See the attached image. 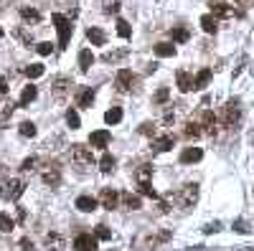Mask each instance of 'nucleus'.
Wrapping results in <instances>:
<instances>
[{
  "label": "nucleus",
  "instance_id": "obj_1",
  "mask_svg": "<svg viewBox=\"0 0 254 251\" xmlns=\"http://www.w3.org/2000/svg\"><path fill=\"white\" fill-rule=\"evenodd\" d=\"M51 23L56 26V31H59V48H66L69 41H71V33H74L71 21H69L66 15H61V13H53V15H51Z\"/></svg>",
  "mask_w": 254,
  "mask_h": 251
},
{
  "label": "nucleus",
  "instance_id": "obj_2",
  "mask_svg": "<svg viewBox=\"0 0 254 251\" xmlns=\"http://www.w3.org/2000/svg\"><path fill=\"white\" fill-rule=\"evenodd\" d=\"M23 193H26V183L21 178H13V180L0 185V198H5V201H18Z\"/></svg>",
  "mask_w": 254,
  "mask_h": 251
},
{
  "label": "nucleus",
  "instance_id": "obj_3",
  "mask_svg": "<svg viewBox=\"0 0 254 251\" xmlns=\"http://www.w3.org/2000/svg\"><path fill=\"white\" fill-rule=\"evenodd\" d=\"M175 201H178L180 208H193V203L198 201V185L196 183L183 185V188H180V193L175 195Z\"/></svg>",
  "mask_w": 254,
  "mask_h": 251
},
{
  "label": "nucleus",
  "instance_id": "obj_4",
  "mask_svg": "<svg viewBox=\"0 0 254 251\" xmlns=\"http://www.w3.org/2000/svg\"><path fill=\"white\" fill-rule=\"evenodd\" d=\"M71 157H74V163L82 165V168H92L94 165L92 147H86V145H71Z\"/></svg>",
  "mask_w": 254,
  "mask_h": 251
},
{
  "label": "nucleus",
  "instance_id": "obj_5",
  "mask_svg": "<svg viewBox=\"0 0 254 251\" xmlns=\"http://www.w3.org/2000/svg\"><path fill=\"white\" fill-rule=\"evenodd\" d=\"M135 81H137V76L132 74L130 69H120L117 71V79H115V89L120 94H125V92H130V89L135 86Z\"/></svg>",
  "mask_w": 254,
  "mask_h": 251
},
{
  "label": "nucleus",
  "instance_id": "obj_6",
  "mask_svg": "<svg viewBox=\"0 0 254 251\" xmlns=\"http://www.w3.org/2000/svg\"><path fill=\"white\" fill-rule=\"evenodd\" d=\"M242 119V107H239V99H229L226 107H224V124L226 127H234Z\"/></svg>",
  "mask_w": 254,
  "mask_h": 251
},
{
  "label": "nucleus",
  "instance_id": "obj_7",
  "mask_svg": "<svg viewBox=\"0 0 254 251\" xmlns=\"http://www.w3.org/2000/svg\"><path fill=\"white\" fill-rule=\"evenodd\" d=\"M74 251H97V236L92 234H79L74 239Z\"/></svg>",
  "mask_w": 254,
  "mask_h": 251
},
{
  "label": "nucleus",
  "instance_id": "obj_8",
  "mask_svg": "<svg viewBox=\"0 0 254 251\" xmlns=\"http://www.w3.org/2000/svg\"><path fill=\"white\" fill-rule=\"evenodd\" d=\"M173 145H175L173 135H163V137H155V140L150 142V150H153V155H158V152H168Z\"/></svg>",
  "mask_w": 254,
  "mask_h": 251
},
{
  "label": "nucleus",
  "instance_id": "obj_9",
  "mask_svg": "<svg viewBox=\"0 0 254 251\" xmlns=\"http://www.w3.org/2000/svg\"><path fill=\"white\" fill-rule=\"evenodd\" d=\"M99 203L107 208V211H112V208H117V203H120V193L115 190V188H102V195H99Z\"/></svg>",
  "mask_w": 254,
  "mask_h": 251
},
{
  "label": "nucleus",
  "instance_id": "obj_10",
  "mask_svg": "<svg viewBox=\"0 0 254 251\" xmlns=\"http://www.w3.org/2000/svg\"><path fill=\"white\" fill-rule=\"evenodd\" d=\"M201 157H204L201 147H186L183 152H180V163H183V165H193V163H201Z\"/></svg>",
  "mask_w": 254,
  "mask_h": 251
},
{
  "label": "nucleus",
  "instance_id": "obj_11",
  "mask_svg": "<svg viewBox=\"0 0 254 251\" xmlns=\"http://www.w3.org/2000/svg\"><path fill=\"white\" fill-rule=\"evenodd\" d=\"M110 140H112V135L107 130H97V132L89 135V145H92V147H107V145H110Z\"/></svg>",
  "mask_w": 254,
  "mask_h": 251
},
{
  "label": "nucleus",
  "instance_id": "obj_12",
  "mask_svg": "<svg viewBox=\"0 0 254 251\" xmlns=\"http://www.w3.org/2000/svg\"><path fill=\"white\" fill-rule=\"evenodd\" d=\"M201 132H206V135H216V114L211 112V109H206L204 112V117H201Z\"/></svg>",
  "mask_w": 254,
  "mask_h": 251
},
{
  "label": "nucleus",
  "instance_id": "obj_13",
  "mask_svg": "<svg viewBox=\"0 0 254 251\" xmlns=\"http://www.w3.org/2000/svg\"><path fill=\"white\" fill-rule=\"evenodd\" d=\"M211 15L213 18H231V8L224 3V0H211Z\"/></svg>",
  "mask_w": 254,
  "mask_h": 251
},
{
  "label": "nucleus",
  "instance_id": "obj_14",
  "mask_svg": "<svg viewBox=\"0 0 254 251\" xmlns=\"http://www.w3.org/2000/svg\"><path fill=\"white\" fill-rule=\"evenodd\" d=\"M94 97H97L94 86H84L82 92H79V97H77V104H79V107H92V104H94Z\"/></svg>",
  "mask_w": 254,
  "mask_h": 251
},
{
  "label": "nucleus",
  "instance_id": "obj_15",
  "mask_svg": "<svg viewBox=\"0 0 254 251\" xmlns=\"http://www.w3.org/2000/svg\"><path fill=\"white\" fill-rule=\"evenodd\" d=\"M92 64H94V53L89 51V48H82L79 51V71H82V74H86V71L92 69Z\"/></svg>",
  "mask_w": 254,
  "mask_h": 251
},
{
  "label": "nucleus",
  "instance_id": "obj_16",
  "mask_svg": "<svg viewBox=\"0 0 254 251\" xmlns=\"http://www.w3.org/2000/svg\"><path fill=\"white\" fill-rule=\"evenodd\" d=\"M211 76H213V71H211V69H201V71H198V74L193 76V92L204 89V86L211 81Z\"/></svg>",
  "mask_w": 254,
  "mask_h": 251
},
{
  "label": "nucleus",
  "instance_id": "obj_17",
  "mask_svg": "<svg viewBox=\"0 0 254 251\" xmlns=\"http://www.w3.org/2000/svg\"><path fill=\"white\" fill-rule=\"evenodd\" d=\"M77 208L82 213H92V211H97V198H92V195H79V198H77Z\"/></svg>",
  "mask_w": 254,
  "mask_h": 251
},
{
  "label": "nucleus",
  "instance_id": "obj_18",
  "mask_svg": "<svg viewBox=\"0 0 254 251\" xmlns=\"http://www.w3.org/2000/svg\"><path fill=\"white\" fill-rule=\"evenodd\" d=\"M175 81H178V89H180V92H191V89H193V79L188 76V71H183V69H180L178 71V74H175Z\"/></svg>",
  "mask_w": 254,
  "mask_h": 251
},
{
  "label": "nucleus",
  "instance_id": "obj_19",
  "mask_svg": "<svg viewBox=\"0 0 254 251\" xmlns=\"http://www.w3.org/2000/svg\"><path fill=\"white\" fill-rule=\"evenodd\" d=\"M36 97H39V89H36L33 84H28V86L23 89V94H21V102H18V107H28Z\"/></svg>",
  "mask_w": 254,
  "mask_h": 251
},
{
  "label": "nucleus",
  "instance_id": "obj_20",
  "mask_svg": "<svg viewBox=\"0 0 254 251\" xmlns=\"http://www.w3.org/2000/svg\"><path fill=\"white\" fill-rule=\"evenodd\" d=\"M127 48H120V51H107L104 56H102V61L104 64H117V61H122V59H127Z\"/></svg>",
  "mask_w": 254,
  "mask_h": 251
},
{
  "label": "nucleus",
  "instance_id": "obj_21",
  "mask_svg": "<svg viewBox=\"0 0 254 251\" xmlns=\"http://www.w3.org/2000/svg\"><path fill=\"white\" fill-rule=\"evenodd\" d=\"M86 38L92 41L94 46H104V43H107V36H104V31H99V28H86Z\"/></svg>",
  "mask_w": 254,
  "mask_h": 251
},
{
  "label": "nucleus",
  "instance_id": "obj_22",
  "mask_svg": "<svg viewBox=\"0 0 254 251\" xmlns=\"http://www.w3.org/2000/svg\"><path fill=\"white\" fill-rule=\"evenodd\" d=\"M135 178H137V183H150V178H153V165L142 163V165L135 170Z\"/></svg>",
  "mask_w": 254,
  "mask_h": 251
},
{
  "label": "nucleus",
  "instance_id": "obj_23",
  "mask_svg": "<svg viewBox=\"0 0 254 251\" xmlns=\"http://www.w3.org/2000/svg\"><path fill=\"white\" fill-rule=\"evenodd\" d=\"M204 132H201V124H198V122H188L186 124V130H183V137L191 142V140H198V137H201Z\"/></svg>",
  "mask_w": 254,
  "mask_h": 251
},
{
  "label": "nucleus",
  "instance_id": "obj_24",
  "mask_svg": "<svg viewBox=\"0 0 254 251\" xmlns=\"http://www.w3.org/2000/svg\"><path fill=\"white\" fill-rule=\"evenodd\" d=\"M120 201H122V206H125L127 211H137V208H140V198H137V195H132V193H122Z\"/></svg>",
  "mask_w": 254,
  "mask_h": 251
},
{
  "label": "nucleus",
  "instance_id": "obj_25",
  "mask_svg": "<svg viewBox=\"0 0 254 251\" xmlns=\"http://www.w3.org/2000/svg\"><path fill=\"white\" fill-rule=\"evenodd\" d=\"M153 51H155V56L168 59V56H173V53H175V46H173V43H155Z\"/></svg>",
  "mask_w": 254,
  "mask_h": 251
},
{
  "label": "nucleus",
  "instance_id": "obj_26",
  "mask_svg": "<svg viewBox=\"0 0 254 251\" xmlns=\"http://www.w3.org/2000/svg\"><path fill=\"white\" fill-rule=\"evenodd\" d=\"M170 38L178 41V43H186V41L191 38V33H188V28H183V26H175V28H170Z\"/></svg>",
  "mask_w": 254,
  "mask_h": 251
},
{
  "label": "nucleus",
  "instance_id": "obj_27",
  "mask_svg": "<svg viewBox=\"0 0 254 251\" xmlns=\"http://www.w3.org/2000/svg\"><path fill=\"white\" fill-rule=\"evenodd\" d=\"M115 165H117V160H115L110 152H104V155H102V160H99V170H102V173H112V170H115Z\"/></svg>",
  "mask_w": 254,
  "mask_h": 251
},
{
  "label": "nucleus",
  "instance_id": "obj_28",
  "mask_svg": "<svg viewBox=\"0 0 254 251\" xmlns=\"http://www.w3.org/2000/svg\"><path fill=\"white\" fill-rule=\"evenodd\" d=\"M104 122H107V124H120V122H122V109H120V107L107 109V112H104Z\"/></svg>",
  "mask_w": 254,
  "mask_h": 251
},
{
  "label": "nucleus",
  "instance_id": "obj_29",
  "mask_svg": "<svg viewBox=\"0 0 254 251\" xmlns=\"http://www.w3.org/2000/svg\"><path fill=\"white\" fill-rule=\"evenodd\" d=\"M21 18L26 23H39L41 21V13L36 10V8H21Z\"/></svg>",
  "mask_w": 254,
  "mask_h": 251
},
{
  "label": "nucleus",
  "instance_id": "obj_30",
  "mask_svg": "<svg viewBox=\"0 0 254 251\" xmlns=\"http://www.w3.org/2000/svg\"><path fill=\"white\" fill-rule=\"evenodd\" d=\"M71 86V79H56L53 81V97H64Z\"/></svg>",
  "mask_w": 254,
  "mask_h": 251
},
{
  "label": "nucleus",
  "instance_id": "obj_31",
  "mask_svg": "<svg viewBox=\"0 0 254 251\" xmlns=\"http://www.w3.org/2000/svg\"><path fill=\"white\" fill-rule=\"evenodd\" d=\"M46 246H48V251H61L64 249V239L59 234H48L46 236Z\"/></svg>",
  "mask_w": 254,
  "mask_h": 251
},
{
  "label": "nucleus",
  "instance_id": "obj_32",
  "mask_svg": "<svg viewBox=\"0 0 254 251\" xmlns=\"http://www.w3.org/2000/svg\"><path fill=\"white\" fill-rule=\"evenodd\" d=\"M43 183H46V185H51V188H56V185L61 183V175H59V168H53V170L43 173Z\"/></svg>",
  "mask_w": 254,
  "mask_h": 251
},
{
  "label": "nucleus",
  "instance_id": "obj_33",
  "mask_svg": "<svg viewBox=\"0 0 254 251\" xmlns=\"http://www.w3.org/2000/svg\"><path fill=\"white\" fill-rule=\"evenodd\" d=\"M43 74H46L43 64H31V66H26V76H28V79H41Z\"/></svg>",
  "mask_w": 254,
  "mask_h": 251
},
{
  "label": "nucleus",
  "instance_id": "obj_34",
  "mask_svg": "<svg viewBox=\"0 0 254 251\" xmlns=\"http://www.w3.org/2000/svg\"><path fill=\"white\" fill-rule=\"evenodd\" d=\"M201 28L206 31V33H216V28H219V23H216V18L209 13V15H204L201 18Z\"/></svg>",
  "mask_w": 254,
  "mask_h": 251
},
{
  "label": "nucleus",
  "instance_id": "obj_35",
  "mask_svg": "<svg viewBox=\"0 0 254 251\" xmlns=\"http://www.w3.org/2000/svg\"><path fill=\"white\" fill-rule=\"evenodd\" d=\"M168 99H170V89L168 86H160L158 92L153 94V104H166Z\"/></svg>",
  "mask_w": 254,
  "mask_h": 251
},
{
  "label": "nucleus",
  "instance_id": "obj_36",
  "mask_svg": "<svg viewBox=\"0 0 254 251\" xmlns=\"http://www.w3.org/2000/svg\"><path fill=\"white\" fill-rule=\"evenodd\" d=\"M15 226V221L8 216V213H0V234H10Z\"/></svg>",
  "mask_w": 254,
  "mask_h": 251
},
{
  "label": "nucleus",
  "instance_id": "obj_37",
  "mask_svg": "<svg viewBox=\"0 0 254 251\" xmlns=\"http://www.w3.org/2000/svg\"><path fill=\"white\" fill-rule=\"evenodd\" d=\"M117 33H120V38H132V28H130V23H127V21H122V18H120V21H117Z\"/></svg>",
  "mask_w": 254,
  "mask_h": 251
},
{
  "label": "nucleus",
  "instance_id": "obj_38",
  "mask_svg": "<svg viewBox=\"0 0 254 251\" xmlns=\"http://www.w3.org/2000/svg\"><path fill=\"white\" fill-rule=\"evenodd\" d=\"M66 124H69L71 130H79V127H82V119H79L77 109H69V112H66Z\"/></svg>",
  "mask_w": 254,
  "mask_h": 251
},
{
  "label": "nucleus",
  "instance_id": "obj_39",
  "mask_svg": "<svg viewBox=\"0 0 254 251\" xmlns=\"http://www.w3.org/2000/svg\"><path fill=\"white\" fill-rule=\"evenodd\" d=\"M94 236H97V241H110V239H112V231L107 228L104 223H99V226L94 228Z\"/></svg>",
  "mask_w": 254,
  "mask_h": 251
},
{
  "label": "nucleus",
  "instance_id": "obj_40",
  "mask_svg": "<svg viewBox=\"0 0 254 251\" xmlns=\"http://www.w3.org/2000/svg\"><path fill=\"white\" fill-rule=\"evenodd\" d=\"M18 132H21L23 137H36V132H39V130H36V124H33V122H21Z\"/></svg>",
  "mask_w": 254,
  "mask_h": 251
},
{
  "label": "nucleus",
  "instance_id": "obj_41",
  "mask_svg": "<svg viewBox=\"0 0 254 251\" xmlns=\"http://www.w3.org/2000/svg\"><path fill=\"white\" fill-rule=\"evenodd\" d=\"M10 114H13V104H8L3 112H0V130H5V124H8V119H10Z\"/></svg>",
  "mask_w": 254,
  "mask_h": 251
},
{
  "label": "nucleus",
  "instance_id": "obj_42",
  "mask_svg": "<svg viewBox=\"0 0 254 251\" xmlns=\"http://www.w3.org/2000/svg\"><path fill=\"white\" fill-rule=\"evenodd\" d=\"M36 165H39V157H26L23 163H21V170H23V173H31Z\"/></svg>",
  "mask_w": 254,
  "mask_h": 251
},
{
  "label": "nucleus",
  "instance_id": "obj_43",
  "mask_svg": "<svg viewBox=\"0 0 254 251\" xmlns=\"http://www.w3.org/2000/svg\"><path fill=\"white\" fill-rule=\"evenodd\" d=\"M140 193H142V195H148V198H153V201L158 198V193L153 190V185H150V183H140Z\"/></svg>",
  "mask_w": 254,
  "mask_h": 251
},
{
  "label": "nucleus",
  "instance_id": "obj_44",
  "mask_svg": "<svg viewBox=\"0 0 254 251\" xmlns=\"http://www.w3.org/2000/svg\"><path fill=\"white\" fill-rule=\"evenodd\" d=\"M140 135H150V137H153V135H155V124H153V122H142V124H140Z\"/></svg>",
  "mask_w": 254,
  "mask_h": 251
},
{
  "label": "nucleus",
  "instance_id": "obj_45",
  "mask_svg": "<svg viewBox=\"0 0 254 251\" xmlns=\"http://www.w3.org/2000/svg\"><path fill=\"white\" fill-rule=\"evenodd\" d=\"M36 51H39L41 56H48V53L53 51V46H51V41H43V43H39V46H36Z\"/></svg>",
  "mask_w": 254,
  "mask_h": 251
},
{
  "label": "nucleus",
  "instance_id": "obj_46",
  "mask_svg": "<svg viewBox=\"0 0 254 251\" xmlns=\"http://www.w3.org/2000/svg\"><path fill=\"white\" fill-rule=\"evenodd\" d=\"M15 36H18V38H21L26 46H31V43H33V36H28V33H26V31H21V28L15 31Z\"/></svg>",
  "mask_w": 254,
  "mask_h": 251
},
{
  "label": "nucleus",
  "instance_id": "obj_47",
  "mask_svg": "<svg viewBox=\"0 0 254 251\" xmlns=\"http://www.w3.org/2000/svg\"><path fill=\"white\" fill-rule=\"evenodd\" d=\"M219 228H221V223H219V221H213V223H209V226L204 228V234H216Z\"/></svg>",
  "mask_w": 254,
  "mask_h": 251
},
{
  "label": "nucleus",
  "instance_id": "obj_48",
  "mask_svg": "<svg viewBox=\"0 0 254 251\" xmlns=\"http://www.w3.org/2000/svg\"><path fill=\"white\" fill-rule=\"evenodd\" d=\"M234 228H237L239 234H249V228H247V223H244V221H237V223H234Z\"/></svg>",
  "mask_w": 254,
  "mask_h": 251
},
{
  "label": "nucleus",
  "instance_id": "obj_49",
  "mask_svg": "<svg viewBox=\"0 0 254 251\" xmlns=\"http://www.w3.org/2000/svg\"><path fill=\"white\" fill-rule=\"evenodd\" d=\"M5 94H8V81L0 76V97H5Z\"/></svg>",
  "mask_w": 254,
  "mask_h": 251
},
{
  "label": "nucleus",
  "instance_id": "obj_50",
  "mask_svg": "<svg viewBox=\"0 0 254 251\" xmlns=\"http://www.w3.org/2000/svg\"><path fill=\"white\" fill-rule=\"evenodd\" d=\"M21 246H23V251H33V241L31 239H21Z\"/></svg>",
  "mask_w": 254,
  "mask_h": 251
},
{
  "label": "nucleus",
  "instance_id": "obj_51",
  "mask_svg": "<svg viewBox=\"0 0 254 251\" xmlns=\"http://www.w3.org/2000/svg\"><path fill=\"white\" fill-rule=\"evenodd\" d=\"M117 10H120L117 3H107V5H104V13H117Z\"/></svg>",
  "mask_w": 254,
  "mask_h": 251
},
{
  "label": "nucleus",
  "instance_id": "obj_52",
  "mask_svg": "<svg viewBox=\"0 0 254 251\" xmlns=\"http://www.w3.org/2000/svg\"><path fill=\"white\" fill-rule=\"evenodd\" d=\"M163 122H166V124H170V122H173V112H166V117H163Z\"/></svg>",
  "mask_w": 254,
  "mask_h": 251
},
{
  "label": "nucleus",
  "instance_id": "obj_53",
  "mask_svg": "<svg viewBox=\"0 0 254 251\" xmlns=\"http://www.w3.org/2000/svg\"><path fill=\"white\" fill-rule=\"evenodd\" d=\"M237 3H239V5H252L254 0H237Z\"/></svg>",
  "mask_w": 254,
  "mask_h": 251
},
{
  "label": "nucleus",
  "instance_id": "obj_54",
  "mask_svg": "<svg viewBox=\"0 0 254 251\" xmlns=\"http://www.w3.org/2000/svg\"><path fill=\"white\" fill-rule=\"evenodd\" d=\"M3 36H5V33H3V28H0V38H3Z\"/></svg>",
  "mask_w": 254,
  "mask_h": 251
},
{
  "label": "nucleus",
  "instance_id": "obj_55",
  "mask_svg": "<svg viewBox=\"0 0 254 251\" xmlns=\"http://www.w3.org/2000/svg\"><path fill=\"white\" fill-rule=\"evenodd\" d=\"M252 145H254V135H252Z\"/></svg>",
  "mask_w": 254,
  "mask_h": 251
}]
</instances>
